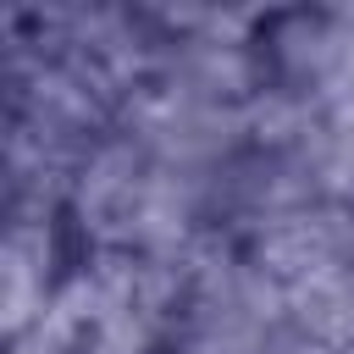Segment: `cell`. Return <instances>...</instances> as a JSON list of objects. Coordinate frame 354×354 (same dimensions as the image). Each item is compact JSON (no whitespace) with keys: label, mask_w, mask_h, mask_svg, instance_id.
I'll use <instances>...</instances> for the list:
<instances>
[{"label":"cell","mask_w":354,"mask_h":354,"mask_svg":"<svg viewBox=\"0 0 354 354\" xmlns=\"http://www.w3.org/2000/svg\"><path fill=\"white\" fill-rule=\"evenodd\" d=\"M321 122H326V111L288 83H266L243 100V133H249L254 155H293Z\"/></svg>","instance_id":"1"},{"label":"cell","mask_w":354,"mask_h":354,"mask_svg":"<svg viewBox=\"0 0 354 354\" xmlns=\"http://www.w3.org/2000/svg\"><path fill=\"white\" fill-rule=\"evenodd\" d=\"M326 133L354 155V100H343V105H332V111H326Z\"/></svg>","instance_id":"2"}]
</instances>
